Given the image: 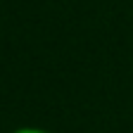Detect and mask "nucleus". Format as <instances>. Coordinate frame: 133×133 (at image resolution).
Instances as JSON below:
<instances>
[{
	"mask_svg": "<svg viewBox=\"0 0 133 133\" xmlns=\"http://www.w3.org/2000/svg\"><path fill=\"white\" fill-rule=\"evenodd\" d=\"M10 133H52V131H48V128H41V126H19V128H14Z\"/></svg>",
	"mask_w": 133,
	"mask_h": 133,
	"instance_id": "1",
	"label": "nucleus"
}]
</instances>
